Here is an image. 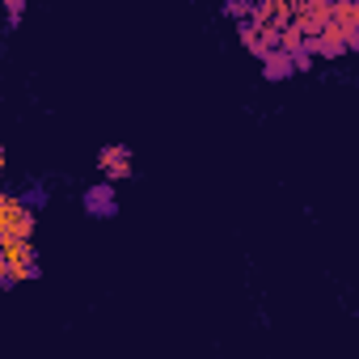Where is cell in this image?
<instances>
[{"mask_svg":"<svg viewBox=\"0 0 359 359\" xmlns=\"http://www.w3.org/2000/svg\"><path fill=\"white\" fill-rule=\"evenodd\" d=\"M39 216L26 203V195H0V245H13V241H34Z\"/></svg>","mask_w":359,"mask_h":359,"instance_id":"cell-1","label":"cell"},{"mask_svg":"<svg viewBox=\"0 0 359 359\" xmlns=\"http://www.w3.org/2000/svg\"><path fill=\"white\" fill-rule=\"evenodd\" d=\"M0 250H5V262H9L13 283H30V279H39V275H43L34 241H13V245H0Z\"/></svg>","mask_w":359,"mask_h":359,"instance_id":"cell-2","label":"cell"},{"mask_svg":"<svg viewBox=\"0 0 359 359\" xmlns=\"http://www.w3.org/2000/svg\"><path fill=\"white\" fill-rule=\"evenodd\" d=\"M330 22V0H304V5H292V30L300 39H317L321 26Z\"/></svg>","mask_w":359,"mask_h":359,"instance_id":"cell-3","label":"cell"},{"mask_svg":"<svg viewBox=\"0 0 359 359\" xmlns=\"http://www.w3.org/2000/svg\"><path fill=\"white\" fill-rule=\"evenodd\" d=\"M97 169H102V182H127V177L135 173L131 169V148L127 144H106L102 152H97Z\"/></svg>","mask_w":359,"mask_h":359,"instance_id":"cell-4","label":"cell"},{"mask_svg":"<svg viewBox=\"0 0 359 359\" xmlns=\"http://www.w3.org/2000/svg\"><path fill=\"white\" fill-rule=\"evenodd\" d=\"M85 212H89L93 220H110V216H118V191H114L110 182L89 187V191H85Z\"/></svg>","mask_w":359,"mask_h":359,"instance_id":"cell-5","label":"cell"},{"mask_svg":"<svg viewBox=\"0 0 359 359\" xmlns=\"http://www.w3.org/2000/svg\"><path fill=\"white\" fill-rule=\"evenodd\" d=\"M250 22L262 26V30H283L292 22V5L287 0H262V5L250 9Z\"/></svg>","mask_w":359,"mask_h":359,"instance_id":"cell-6","label":"cell"},{"mask_svg":"<svg viewBox=\"0 0 359 359\" xmlns=\"http://www.w3.org/2000/svg\"><path fill=\"white\" fill-rule=\"evenodd\" d=\"M258 64H262V76H266V81H283V76H292V60H287L283 51H271V55H262Z\"/></svg>","mask_w":359,"mask_h":359,"instance_id":"cell-7","label":"cell"},{"mask_svg":"<svg viewBox=\"0 0 359 359\" xmlns=\"http://www.w3.org/2000/svg\"><path fill=\"white\" fill-rule=\"evenodd\" d=\"M13 275H9V262H5V250H0V292H13Z\"/></svg>","mask_w":359,"mask_h":359,"instance_id":"cell-8","label":"cell"},{"mask_svg":"<svg viewBox=\"0 0 359 359\" xmlns=\"http://www.w3.org/2000/svg\"><path fill=\"white\" fill-rule=\"evenodd\" d=\"M5 9H9V22H22V18H26V5H22V0H9Z\"/></svg>","mask_w":359,"mask_h":359,"instance_id":"cell-9","label":"cell"},{"mask_svg":"<svg viewBox=\"0 0 359 359\" xmlns=\"http://www.w3.org/2000/svg\"><path fill=\"white\" fill-rule=\"evenodd\" d=\"M5 165H9V156H5V144H0V177H5Z\"/></svg>","mask_w":359,"mask_h":359,"instance_id":"cell-10","label":"cell"}]
</instances>
